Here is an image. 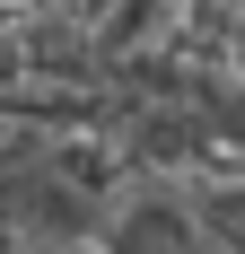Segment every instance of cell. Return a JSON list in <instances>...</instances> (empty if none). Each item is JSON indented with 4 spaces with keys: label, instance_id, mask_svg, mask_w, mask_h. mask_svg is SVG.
I'll use <instances>...</instances> for the list:
<instances>
[{
    "label": "cell",
    "instance_id": "obj_1",
    "mask_svg": "<svg viewBox=\"0 0 245 254\" xmlns=\"http://www.w3.org/2000/svg\"><path fill=\"white\" fill-rule=\"evenodd\" d=\"M184 193H193V219H201V237H210V254H245V167L193 176Z\"/></svg>",
    "mask_w": 245,
    "mask_h": 254
}]
</instances>
